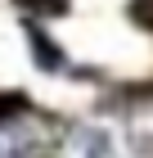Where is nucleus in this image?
Wrapping results in <instances>:
<instances>
[{
    "instance_id": "obj_3",
    "label": "nucleus",
    "mask_w": 153,
    "mask_h": 158,
    "mask_svg": "<svg viewBox=\"0 0 153 158\" xmlns=\"http://www.w3.org/2000/svg\"><path fill=\"white\" fill-rule=\"evenodd\" d=\"M131 14H135V23H140V27H153V0H135Z\"/></svg>"
},
{
    "instance_id": "obj_2",
    "label": "nucleus",
    "mask_w": 153,
    "mask_h": 158,
    "mask_svg": "<svg viewBox=\"0 0 153 158\" xmlns=\"http://www.w3.org/2000/svg\"><path fill=\"white\" fill-rule=\"evenodd\" d=\"M32 45H36V63H41V68H59L63 63V54L54 50V41H45L41 32H32Z\"/></svg>"
},
{
    "instance_id": "obj_1",
    "label": "nucleus",
    "mask_w": 153,
    "mask_h": 158,
    "mask_svg": "<svg viewBox=\"0 0 153 158\" xmlns=\"http://www.w3.org/2000/svg\"><path fill=\"white\" fill-rule=\"evenodd\" d=\"M77 145H81V158H113V140L104 131H95V127L77 131Z\"/></svg>"
}]
</instances>
